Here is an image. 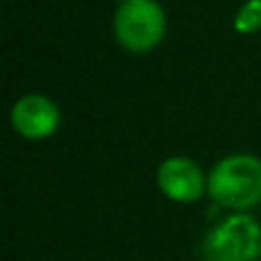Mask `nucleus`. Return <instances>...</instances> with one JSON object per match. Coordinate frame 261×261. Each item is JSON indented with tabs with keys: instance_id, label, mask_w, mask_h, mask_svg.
I'll list each match as a JSON object with an SVG mask.
<instances>
[{
	"instance_id": "f257e3e1",
	"label": "nucleus",
	"mask_w": 261,
	"mask_h": 261,
	"mask_svg": "<svg viewBox=\"0 0 261 261\" xmlns=\"http://www.w3.org/2000/svg\"><path fill=\"white\" fill-rule=\"evenodd\" d=\"M206 190L216 204L245 211L261 202V161L250 153H234L216 163L206 176Z\"/></svg>"
},
{
	"instance_id": "f03ea898",
	"label": "nucleus",
	"mask_w": 261,
	"mask_h": 261,
	"mask_svg": "<svg viewBox=\"0 0 261 261\" xmlns=\"http://www.w3.org/2000/svg\"><path fill=\"white\" fill-rule=\"evenodd\" d=\"M115 37L130 53H149L165 37V12L156 0H126L115 12Z\"/></svg>"
},
{
	"instance_id": "7ed1b4c3",
	"label": "nucleus",
	"mask_w": 261,
	"mask_h": 261,
	"mask_svg": "<svg viewBox=\"0 0 261 261\" xmlns=\"http://www.w3.org/2000/svg\"><path fill=\"white\" fill-rule=\"evenodd\" d=\"M261 254V225L248 213H234L218 222L204 239L208 261H254Z\"/></svg>"
},
{
	"instance_id": "20e7f679",
	"label": "nucleus",
	"mask_w": 261,
	"mask_h": 261,
	"mask_svg": "<svg viewBox=\"0 0 261 261\" xmlns=\"http://www.w3.org/2000/svg\"><path fill=\"white\" fill-rule=\"evenodd\" d=\"M156 181L167 199L179 204H193L206 190V176L202 167L186 156H170L158 165Z\"/></svg>"
},
{
	"instance_id": "39448f33",
	"label": "nucleus",
	"mask_w": 261,
	"mask_h": 261,
	"mask_svg": "<svg viewBox=\"0 0 261 261\" xmlns=\"http://www.w3.org/2000/svg\"><path fill=\"white\" fill-rule=\"evenodd\" d=\"M12 126L28 140H44L60 126V110L48 96L25 94L12 108Z\"/></svg>"
},
{
	"instance_id": "423d86ee",
	"label": "nucleus",
	"mask_w": 261,
	"mask_h": 261,
	"mask_svg": "<svg viewBox=\"0 0 261 261\" xmlns=\"http://www.w3.org/2000/svg\"><path fill=\"white\" fill-rule=\"evenodd\" d=\"M234 30L241 35H252L261 30V0H245L234 16Z\"/></svg>"
},
{
	"instance_id": "0eeeda50",
	"label": "nucleus",
	"mask_w": 261,
	"mask_h": 261,
	"mask_svg": "<svg viewBox=\"0 0 261 261\" xmlns=\"http://www.w3.org/2000/svg\"><path fill=\"white\" fill-rule=\"evenodd\" d=\"M115 3H119V5H122V3H126V0H115Z\"/></svg>"
}]
</instances>
